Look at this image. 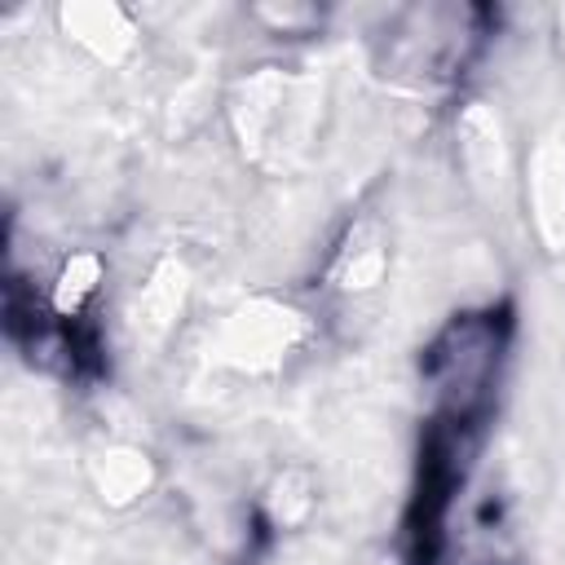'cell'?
<instances>
[{"label": "cell", "instance_id": "obj_1", "mask_svg": "<svg viewBox=\"0 0 565 565\" xmlns=\"http://www.w3.org/2000/svg\"><path fill=\"white\" fill-rule=\"evenodd\" d=\"M508 335H512L508 305L459 313L441 327V335L424 349V362H419L424 384L433 393V415H455L472 424L490 419Z\"/></svg>", "mask_w": 565, "mask_h": 565}]
</instances>
